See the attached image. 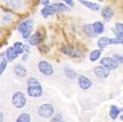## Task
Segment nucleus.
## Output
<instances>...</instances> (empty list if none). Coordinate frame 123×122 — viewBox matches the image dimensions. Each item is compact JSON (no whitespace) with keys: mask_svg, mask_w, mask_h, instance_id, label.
Listing matches in <instances>:
<instances>
[{"mask_svg":"<svg viewBox=\"0 0 123 122\" xmlns=\"http://www.w3.org/2000/svg\"><path fill=\"white\" fill-rule=\"evenodd\" d=\"M62 52L74 58H81L83 55V53L80 49L73 46H63L62 48Z\"/></svg>","mask_w":123,"mask_h":122,"instance_id":"0eeeda50","label":"nucleus"},{"mask_svg":"<svg viewBox=\"0 0 123 122\" xmlns=\"http://www.w3.org/2000/svg\"><path fill=\"white\" fill-rule=\"evenodd\" d=\"M42 4L44 5H46V6H48V5L49 4V0H43Z\"/></svg>","mask_w":123,"mask_h":122,"instance_id":"c9c22d12","label":"nucleus"},{"mask_svg":"<svg viewBox=\"0 0 123 122\" xmlns=\"http://www.w3.org/2000/svg\"><path fill=\"white\" fill-rule=\"evenodd\" d=\"M121 113V110L116 105H111L110 107L109 110V116L111 119L116 120L118 116H119V113Z\"/></svg>","mask_w":123,"mask_h":122,"instance_id":"a211bd4d","label":"nucleus"},{"mask_svg":"<svg viewBox=\"0 0 123 122\" xmlns=\"http://www.w3.org/2000/svg\"><path fill=\"white\" fill-rule=\"evenodd\" d=\"M13 72L18 78H25L27 76V70L25 66L21 63H17L14 65Z\"/></svg>","mask_w":123,"mask_h":122,"instance_id":"1a4fd4ad","label":"nucleus"},{"mask_svg":"<svg viewBox=\"0 0 123 122\" xmlns=\"http://www.w3.org/2000/svg\"><path fill=\"white\" fill-rule=\"evenodd\" d=\"M63 71H64L65 75L70 80H75L77 77V72L74 69H72L69 67L66 66V67H64V69H63Z\"/></svg>","mask_w":123,"mask_h":122,"instance_id":"aec40b11","label":"nucleus"},{"mask_svg":"<svg viewBox=\"0 0 123 122\" xmlns=\"http://www.w3.org/2000/svg\"><path fill=\"white\" fill-rule=\"evenodd\" d=\"M41 40H42V33L40 31H37L35 32V34H33L30 37L29 43L32 46H36L41 43Z\"/></svg>","mask_w":123,"mask_h":122,"instance_id":"f8f14e48","label":"nucleus"},{"mask_svg":"<svg viewBox=\"0 0 123 122\" xmlns=\"http://www.w3.org/2000/svg\"><path fill=\"white\" fill-rule=\"evenodd\" d=\"M101 15L105 21H110L114 16V11L110 7H104L101 10Z\"/></svg>","mask_w":123,"mask_h":122,"instance_id":"4468645a","label":"nucleus"},{"mask_svg":"<svg viewBox=\"0 0 123 122\" xmlns=\"http://www.w3.org/2000/svg\"><path fill=\"white\" fill-rule=\"evenodd\" d=\"M61 1H63L64 2H66L67 5H69L70 6H74V2L73 0H61Z\"/></svg>","mask_w":123,"mask_h":122,"instance_id":"2f4dec72","label":"nucleus"},{"mask_svg":"<svg viewBox=\"0 0 123 122\" xmlns=\"http://www.w3.org/2000/svg\"><path fill=\"white\" fill-rule=\"evenodd\" d=\"M102 54V49H95L92 51L90 54H89V60L92 62H95L97 60H99L100 55Z\"/></svg>","mask_w":123,"mask_h":122,"instance_id":"5701e85b","label":"nucleus"},{"mask_svg":"<svg viewBox=\"0 0 123 122\" xmlns=\"http://www.w3.org/2000/svg\"><path fill=\"white\" fill-rule=\"evenodd\" d=\"M23 49H24V51L26 53H30V48L28 45H26V44H23Z\"/></svg>","mask_w":123,"mask_h":122,"instance_id":"473e14b6","label":"nucleus"},{"mask_svg":"<svg viewBox=\"0 0 123 122\" xmlns=\"http://www.w3.org/2000/svg\"><path fill=\"white\" fill-rule=\"evenodd\" d=\"M6 59L8 62H13L15 59H16L18 57V54L15 52L13 47H8L5 52Z\"/></svg>","mask_w":123,"mask_h":122,"instance_id":"2eb2a0df","label":"nucleus"},{"mask_svg":"<svg viewBox=\"0 0 123 122\" xmlns=\"http://www.w3.org/2000/svg\"><path fill=\"white\" fill-rule=\"evenodd\" d=\"M114 33H115L116 37H119V38H123V32H118V31H115Z\"/></svg>","mask_w":123,"mask_h":122,"instance_id":"72a5a7b5","label":"nucleus"},{"mask_svg":"<svg viewBox=\"0 0 123 122\" xmlns=\"http://www.w3.org/2000/svg\"><path fill=\"white\" fill-rule=\"evenodd\" d=\"M112 58H114L119 63H119L123 64V55L115 53V54H113Z\"/></svg>","mask_w":123,"mask_h":122,"instance_id":"cd10ccee","label":"nucleus"},{"mask_svg":"<svg viewBox=\"0 0 123 122\" xmlns=\"http://www.w3.org/2000/svg\"><path fill=\"white\" fill-rule=\"evenodd\" d=\"M6 5L15 10H22L24 7L22 0H6Z\"/></svg>","mask_w":123,"mask_h":122,"instance_id":"9b49d317","label":"nucleus"},{"mask_svg":"<svg viewBox=\"0 0 123 122\" xmlns=\"http://www.w3.org/2000/svg\"><path fill=\"white\" fill-rule=\"evenodd\" d=\"M55 9V12H61V13H66L70 11V8L67 7L66 5L62 3H55L52 5Z\"/></svg>","mask_w":123,"mask_h":122,"instance_id":"6ab92c4d","label":"nucleus"},{"mask_svg":"<svg viewBox=\"0 0 123 122\" xmlns=\"http://www.w3.org/2000/svg\"><path fill=\"white\" fill-rule=\"evenodd\" d=\"M111 44H112V38L105 36L101 37L97 41V46L100 49H103L108 45H111Z\"/></svg>","mask_w":123,"mask_h":122,"instance_id":"ddd939ff","label":"nucleus"},{"mask_svg":"<svg viewBox=\"0 0 123 122\" xmlns=\"http://www.w3.org/2000/svg\"><path fill=\"white\" fill-rule=\"evenodd\" d=\"M121 110V111H122L123 112V108H122V109H120Z\"/></svg>","mask_w":123,"mask_h":122,"instance_id":"4c0bfd02","label":"nucleus"},{"mask_svg":"<svg viewBox=\"0 0 123 122\" xmlns=\"http://www.w3.org/2000/svg\"><path fill=\"white\" fill-rule=\"evenodd\" d=\"M100 65L110 71L116 70L119 67V63L112 57H105L100 60Z\"/></svg>","mask_w":123,"mask_h":122,"instance_id":"423d86ee","label":"nucleus"},{"mask_svg":"<svg viewBox=\"0 0 123 122\" xmlns=\"http://www.w3.org/2000/svg\"><path fill=\"white\" fill-rule=\"evenodd\" d=\"M98 1H99V2H102V1H103V0H98Z\"/></svg>","mask_w":123,"mask_h":122,"instance_id":"58836bf2","label":"nucleus"},{"mask_svg":"<svg viewBox=\"0 0 123 122\" xmlns=\"http://www.w3.org/2000/svg\"><path fill=\"white\" fill-rule=\"evenodd\" d=\"M94 73L99 79H106L109 76L111 71L103 65H99L94 69Z\"/></svg>","mask_w":123,"mask_h":122,"instance_id":"6e6552de","label":"nucleus"},{"mask_svg":"<svg viewBox=\"0 0 123 122\" xmlns=\"http://www.w3.org/2000/svg\"><path fill=\"white\" fill-rule=\"evenodd\" d=\"M60 122H65V121H60Z\"/></svg>","mask_w":123,"mask_h":122,"instance_id":"ea45409f","label":"nucleus"},{"mask_svg":"<svg viewBox=\"0 0 123 122\" xmlns=\"http://www.w3.org/2000/svg\"><path fill=\"white\" fill-rule=\"evenodd\" d=\"M14 19V16L11 13H5L3 15V16L2 17V23L3 24H7L10 22H12L13 20Z\"/></svg>","mask_w":123,"mask_h":122,"instance_id":"393cba45","label":"nucleus"},{"mask_svg":"<svg viewBox=\"0 0 123 122\" xmlns=\"http://www.w3.org/2000/svg\"><path fill=\"white\" fill-rule=\"evenodd\" d=\"M27 101L25 94L21 91L15 92L11 98V103L16 109H22L25 107L27 104Z\"/></svg>","mask_w":123,"mask_h":122,"instance_id":"f03ea898","label":"nucleus"},{"mask_svg":"<svg viewBox=\"0 0 123 122\" xmlns=\"http://www.w3.org/2000/svg\"><path fill=\"white\" fill-rule=\"evenodd\" d=\"M1 61H2V60H1V59H0V63H1Z\"/></svg>","mask_w":123,"mask_h":122,"instance_id":"a19ab883","label":"nucleus"},{"mask_svg":"<svg viewBox=\"0 0 123 122\" xmlns=\"http://www.w3.org/2000/svg\"><path fill=\"white\" fill-rule=\"evenodd\" d=\"M33 27V21L31 19H27L25 21H23L21 24L18 26V30L21 33L25 39H27L29 36L30 35L32 30Z\"/></svg>","mask_w":123,"mask_h":122,"instance_id":"20e7f679","label":"nucleus"},{"mask_svg":"<svg viewBox=\"0 0 123 122\" xmlns=\"http://www.w3.org/2000/svg\"><path fill=\"white\" fill-rule=\"evenodd\" d=\"M119 118H120V120H121V121H123V113L119 116Z\"/></svg>","mask_w":123,"mask_h":122,"instance_id":"e433bc0d","label":"nucleus"},{"mask_svg":"<svg viewBox=\"0 0 123 122\" xmlns=\"http://www.w3.org/2000/svg\"><path fill=\"white\" fill-rule=\"evenodd\" d=\"M83 32L86 35H88V37H91V38H95L97 36V35L95 33L94 28H93V25L92 24H85L83 27Z\"/></svg>","mask_w":123,"mask_h":122,"instance_id":"f3484780","label":"nucleus"},{"mask_svg":"<svg viewBox=\"0 0 123 122\" xmlns=\"http://www.w3.org/2000/svg\"><path fill=\"white\" fill-rule=\"evenodd\" d=\"M7 63H8V61L7 60V59H5V58H2L1 63H0V77H1L2 74L5 71V69L7 68Z\"/></svg>","mask_w":123,"mask_h":122,"instance_id":"bb28decb","label":"nucleus"},{"mask_svg":"<svg viewBox=\"0 0 123 122\" xmlns=\"http://www.w3.org/2000/svg\"><path fill=\"white\" fill-rule=\"evenodd\" d=\"M83 5L86 6V7L89 8L90 10H93V11H99L100 9V6L99 5L92 2H89V1H86V0H78Z\"/></svg>","mask_w":123,"mask_h":122,"instance_id":"dca6fc26","label":"nucleus"},{"mask_svg":"<svg viewBox=\"0 0 123 122\" xmlns=\"http://www.w3.org/2000/svg\"><path fill=\"white\" fill-rule=\"evenodd\" d=\"M111 122H116V121H111Z\"/></svg>","mask_w":123,"mask_h":122,"instance_id":"79ce46f5","label":"nucleus"},{"mask_svg":"<svg viewBox=\"0 0 123 122\" xmlns=\"http://www.w3.org/2000/svg\"><path fill=\"white\" fill-rule=\"evenodd\" d=\"M115 27H116L115 28H116L117 31L123 32V24H122V23H117V24H116Z\"/></svg>","mask_w":123,"mask_h":122,"instance_id":"c756f323","label":"nucleus"},{"mask_svg":"<svg viewBox=\"0 0 123 122\" xmlns=\"http://www.w3.org/2000/svg\"><path fill=\"white\" fill-rule=\"evenodd\" d=\"M38 69L41 74L46 76H50L54 74V68L52 65L46 60L39 61L38 63Z\"/></svg>","mask_w":123,"mask_h":122,"instance_id":"39448f33","label":"nucleus"},{"mask_svg":"<svg viewBox=\"0 0 123 122\" xmlns=\"http://www.w3.org/2000/svg\"><path fill=\"white\" fill-rule=\"evenodd\" d=\"M27 92L30 97L40 98L43 95V87L40 82L35 77H30L27 80Z\"/></svg>","mask_w":123,"mask_h":122,"instance_id":"f257e3e1","label":"nucleus"},{"mask_svg":"<svg viewBox=\"0 0 123 122\" xmlns=\"http://www.w3.org/2000/svg\"><path fill=\"white\" fill-rule=\"evenodd\" d=\"M28 59H29V54L28 53H24L23 54H22V57H21L22 61L26 62Z\"/></svg>","mask_w":123,"mask_h":122,"instance_id":"7c9ffc66","label":"nucleus"},{"mask_svg":"<svg viewBox=\"0 0 123 122\" xmlns=\"http://www.w3.org/2000/svg\"><path fill=\"white\" fill-rule=\"evenodd\" d=\"M77 80H78V84H79L80 87L83 90H88L92 87V85H93L92 81L83 75H81L78 77Z\"/></svg>","mask_w":123,"mask_h":122,"instance_id":"9d476101","label":"nucleus"},{"mask_svg":"<svg viewBox=\"0 0 123 122\" xmlns=\"http://www.w3.org/2000/svg\"><path fill=\"white\" fill-rule=\"evenodd\" d=\"M61 121H63V116L61 114H56L52 117L51 122H60Z\"/></svg>","mask_w":123,"mask_h":122,"instance_id":"c85d7f7f","label":"nucleus"},{"mask_svg":"<svg viewBox=\"0 0 123 122\" xmlns=\"http://www.w3.org/2000/svg\"><path fill=\"white\" fill-rule=\"evenodd\" d=\"M13 47L15 52L18 54H23L25 53V51H24V49H23V43H21V42L15 43Z\"/></svg>","mask_w":123,"mask_h":122,"instance_id":"a878e982","label":"nucleus"},{"mask_svg":"<svg viewBox=\"0 0 123 122\" xmlns=\"http://www.w3.org/2000/svg\"><path fill=\"white\" fill-rule=\"evenodd\" d=\"M38 115L43 118H51L55 115V108L49 103L43 104L38 109Z\"/></svg>","mask_w":123,"mask_h":122,"instance_id":"7ed1b4c3","label":"nucleus"},{"mask_svg":"<svg viewBox=\"0 0 123 122\" xmlns=\"http://www.w3.org/2000/svg\"><path fill=\"white\" fill-rule=\"evenodd\" d=\"M92 25H93L94 30L97 35L102 34L105 30L104 25L101 21H96L94 24H92Z\"/></svg>","mask_w":123,"mask_h":122,"instance_id":"4be33fe9","label":"nucleus"},{"mask_svg":"<svg viewBox=\"0 0 123 122\" xmlns=\"http://www.w3.org/2000/svg\"><path fill=\"white\" fill-rule=\"evenodd\" d=\"M4 118H5V116H4V113L0 110V122H3L4 121Z\"/></svg>","mask_w":123,"mask_h":122,"instance_id":"f704fd0d","label":"nucleus"},{"mask_svg":"<svg viewBox=\"0 0 123 122\" xmlns=\"http://www.w3.org/2000/svg\"><path fill=\"white\" fill-rule=\"evenodd\" d=\"M16 122H31V116L27 113H23L17 117Z\"/></svg>","mask_w":123,"mask_h":122,"instance_id":"b1692460","label":"nucleus"},{"mask_svg":"<svg viewBox=\"0 0 123 122\" xmlns=\"http://www.w3.org/2000/svg\"><path fill=\"white\" fill-rule=\"evenodd\" d=\"M41 14L42 16L44 17V18H47L49 17V16H52L55 13V9L53 8L52 6H46L45 7H43L42 10H41Z\"/></svg>","mask_w":123,"mask_h":122,"instance_id":"412c9836","label":"nucleus"}]
</instances>
